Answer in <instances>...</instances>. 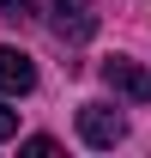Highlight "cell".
<instances>
[{"instance_id": "obj_7", "label": "cell", "mask_w": 151, "mask_h": 158, "mask_svg": "<svg viewBox=\"0 0 151 158\" xmlns=\"http://www.w3.org/2000/svg\"><path fill=\"white\" fill-rule=\"evenodd\" d=\"M24 152H30V158H55L60 146H55V140H48V134H37V140H24Z\"/></svg>"}, {"instance_id": "obj_4", "label": "cell", "mask_w": 151, "mask_h": 158, "mask_svg": "<svg viewBox=\"0 0 151 158\" xmlns=\"http://www.w3.org/2000/svg\"><path fill=\"white\" fill-rule=\"evenodd\" d=\"M0 91H6V98L37 91V61L24 55V49H0Z\"/></svg>"}, {"instance_id": "obj_6", "label": "cell", "mask_w": 151, "mask_h": 158, "mask_svg": "<svg viewBox=\"0 0 151 158\" xmlns=\"http://www.w3.org/2000/svg\"><path fill=\"white\" fill-rule=\"evenodd\" d=\"M18 134V110H6V91H0V140Z\"/></svg>"}, {"instance_id": "obj_5", "label": "cell", "mask_w": 151, "mask_h": 158, "mask_svg": "<svg viewBox=\"0 0 151 158\" xmlns=\"http://www.w3.org/2000/svg\"><path fill=\"white\" fill-rule=\"evenodd\" d=\"M0 19H12V24H24V19H30V0H0Z\"/></svg>"}, {"instance_id": "obj_1", "label": "cell", "mask_w": 151, "mask_h": 158, "mask_svg": "<svg viewBox=\"0 0 151 158\" xmlns=\"http://www.w3.org/2000/svg\"><path fill=\"white\" fill-rule=\"evenodd\" d=\"M79 140H85V146H97V152H109V146H121V140H127V122L115 116L109 103H85V110H79Z\"/></svg>"}, {"instance_id": "obj_2", "label": "cell", "mask_w": 151, "mask_h": 158, "mask_svg": "<svg viewBox=\"0 0 151 158\" xmlns=\"http://www.w3.org/2000/svg\"><path fill=\"white\" fill-rule=\"evenodd\" d=\"M103 85H109L115 98H127V103H151V73L139 67V61H127V55L103 61Z\"/></svg>"}, {"instance_id": "obj_3", "label": "cell", "mask_w": 151, "mask_h": 158, "mask_svg": "<svg viewBox=\"0 0 151 158\" xmlns=\"http://www.w3.org/2000/svg\"><path fill=\"white\" fill-rule=\"evenodd\" d=\"M55 37H60V43H91V37H97L91 0H55Z\"/></svg>"}]
</instances>
